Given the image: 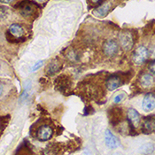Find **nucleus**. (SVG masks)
I'll return each instance as SVG.
<instances>
[{"instance_id": "aec40b11", "label": "nucleus", "mask_w": 155, "mask_h": 155, "mask_svg": "<svg viewBox=\"0 0 155 155\" xmlns=\"http://www.w3.org/2000/svg\"><path fill=\"white\" fill-rule=\"evenodd\" d=\"M148 69L151 72V74L155 76V60H153L150 62V64L148 66Z\"/></svg>"}, {"instance_id": "7ed1b4c3", "label": "nucleus", "mask_w": 155, "mask_h": 155, "mask_svg": "<svg viewBox=\"0 0 155 155\" xmlns=\"http://www.w3.org/2000/svg\"><path fill=\"white\" fill-rule=\"evenodd\" d=\"M120 46L125 51L131 50L134 45V37L130 30H123L119 36Z\"/></svg>"}, {"instance_id": "412c9836", "label": "nucleus", "mask_w": 155, "mask_h": 155, "mask_svg": "<svg viewBox=\"0 0 155 155\" xmlns=\"http://www.w3.org/2000/svg\"><path fill=\"white\" fill-rule=\"evenodd\" d=\"M92 4H94V5H97V4H99L102 0H90Z\"/></svg>"}, {"instance_id": "4468645a", "label": "nucleus", "mask_w": 155, "mask_h": 155, "mask_svg": "<svg viewBox=\"0 0 155 155\" xmlns=\"http://www.w3.org/2000/svg\"><path fill=\"white\" fill-rule=\"evenodd\" d=\"M110 11V4L109 3H106L103 4L102 5L98 6L97 8H96L95 10L93 11V14L97 16V17H105L108 12Z\"/></svg>"}, {"instance_id": "b1692460", "label": "nucleus", "mask_w": 155, "mask_h": 155, "mask_svg": "<svg viewBox=\"0 0 155 155\" xmlns=\"http://www.w3.org/2000/svg\"><path fill=\"white\" fill-rule=\"evenodd\" d=\"M36 1H38V2H43L44 0H36Z\"/></svg>"}, {"instance_id": "9b49d317", "label": "nucleus", "mask_w": 155, "mask_h": 155, "mask_svg": "<svg viewBox=\"0 0 155 155\" xmlns=\"http://www.w3.org/2000/svg\"><path fill=\"white\" fill-rule=\"evenodd\" d=\"M56 89L61 92H66L69 90L71 82L66 75H60L55 82Z\"/></svg>"}, {"instance_id": "6e6552de", "label": "nucleus", "mask_w": 155, "mask_h": 155, "mask_svg": "<svg viewBox=\"0 0 155 155\" xmlns=\"http://www.w3.org/2000/svg\"><path fill=\"white\" fill-rule=\"evenodd\" d=\"M127 118L129 120V123L132 128H137L138 125L140 124L141 118H140V114H138V112L134 109V108H130L127 112Z\"/></svg>"}, {"instance_id": "6ab92c4d", "label": "nucleus", "mask_w": 155, "mask_h": 155, "mask_svg": "<svg viewBox=\"0 0 155 155\" xmlns=\"http://www.w3.org/2000/svg\"><path fill=\"white\" fill-rule=\"evenodd\" d=\"M43 64H44V61L43 60H40L38 62H36V64L31 68V72H36V70H38L43 66Z\"/></svg>"}, {"instance_id": "423d86ee", "label": "nucleus", "mask_w": 155, "mask_h": 155, "mask_svg": "<svg viewBox=\"0 0 155 155\" xmlns=\"http://www.w3.org/2000/svg\"><path fill=\"white\" fill-rule=\"evenodd\" d=\"M52 134H53V130L49 125H43L37 130L36 137L37 139L40 141H48L51 138Z\"/></svg>"}, {"instance_id": "9d476101", "label": "nucleus", "mask_w": 155, "mask_h": 155, "mask_svg": "<svg viewBox=\"0 0 155 155\" xmlns=\"http://www.w3.org/2000/svg\"><path fill=\"white\" fill-rule=\"evenodd\" d=\"M121 84H122V78L117 74H114V75H111L110 77H108L107 83H106V86H107L108 91H113L118 89Z\"/></svg>"}, {"instance_id": "2eb2a0df", "label": "nucleus", "mask_w": 155, "mask_h": 155, "mask_svg": "<svg viewBox=\"0 0 155 155\" xmlns=\"http://www.w3.org/2000/svg\"><path fill=\"white\" fill-rule=\"evenodd\" d=\"M154 151V145L152 143H145L143 145L140 146L139 148V152L140 153L143 155H149L151 154Z\"/></svg>"}, {"instance_id": "f257e3e1", "label": "nucleus", "mask_w": 155, "mask_h": 155, "mask_svg": "<svg viewBox=\"0 0 155 155\" xmlns=\"http://www.w3.org/2000/svg\"><path fill=\"white\" fill-rule=\"evenodd\" d=\"M24 36V29L23 28L20 24L13 23L10 26L6 37L7 40L12 42V43H19L20 41L22 40V37Z\"/></svg>"}, {"instance_id": "1a4fd4ad", "label": "nucleus", "mask_w": 155, "mask_h": 155, "mask_svg": "<svg viewBox=\"0 0 155 155\" xmlns=\"http://www.w3.org/2000/svg\"><path fill=\"white\" fill-rule=\"evenodd\" d=\"M142 107L144 112H151L155 108V95L152 92H149L143 97L142 102Z\"/></svg>"}, {"instance_id": "39448f33", "label": "nucleus", "mask_w": 155, "mask_h": 155, "mask_svg": "<svg viewBox=\"0 0 155 155\" xmlns=\"http://www.w3.org/2000/svg\"><path fill=\"white\" fill-rule=\"evenodd\" d=\"M119 51V45L114 40H107L103 45V51L108 57L114 56Z\"/></svg>"}, {"instance_id": "a211bd4d", "label": "nucleus", "mask_w": 155, "mask_h": 155, "mask_svg": "<svg viewBox=\"0 0 155 155\" xmlns=\"http://www.w3.org/2000/svg\"><path fill=\"white\" fill-rule=\"evenodd\" d=\"M125 97H126V94L125 93H120V94H118V95L114 97V101L115 104H119Z\"/></svg>"}, {"instance_id": "4be33fe9", "label": "nucleus", "mask_w": 155, "mask_h": 155, "mask_svg": "<svg viewBox=\"0 0 155 155\" xmlns=\"http://www.w3.org/2000/svg\"><path fill=\"white\" fill-rule=\"evenodd\" d=\"M12 1L13 0H0V2L1 3H4V4H9V3H11Z\"/></svg>"}, {"instance_id": "ddd939ff", "label": "nucleus", "mask_w": 155, "mask_h": 155, "mask_svg": "<svg viewBox=\"0 0 155 155\" xmlns=\"http://www.w3.org/2000/svg\"><path fill=\"white\" fill-rule=\"evenodd\" d=\"M154 82L153 75L151 74H148V73H144L139 77V84L144 89H148V88H151L152 86H153Z\"/></svg>"}, {"instance_id": "5701e85b", "label": "nucleus", "mask_w": 155, "mask_h": 155, "mask_svg": "<svg viewBox=\"0 0 155 155\" xmlns=\"http://www.w3.org/2000/svg\"><path fill=\"white\" fill-rule=\"evenodd\" d=\"M3 91H4V87H3L2 84H0V97L3 94Z\"/></svg>"}, {"instance_id": "393cba45", "label": "nucleus", "mask_w": 155, "mask_h": 155, "mask_svg": "<svg viewBox=\"0 0 155 155\" xmlns=\"http://www.w3.org/2000/svg\"><path fill=\"white\" fill-rule=\"evenodd\" d=\"M0 128H1V121H0Z\"/></svg>"}, {"instance_id": "dca6fc26", "label": "nucleus", "mask_w": 155, "mask_h": 155, "mask_svg": "<svg viewBox=\"0 0 155 155\" xmlns=\"http://www.w3.org/2000/svg\"><path fill=\"white\" fill-rule=\"evenodd\" d=\"M60 65L58 63H51L48 66L47 68V74L49 75H52L56 74L57 72L60 70Z\"/></svg>"}, {"instance_id": "f3484780", "label": "nucleus", "mask_w": 155, "mask_h": 155, "mask_svg": "<svg viewBox=\"0 0 155 155\" xmlns=\"http://www.w3.org/2000/svg\"><path fill=\"white\" fill-rule=\"evenodd\" d=\"M30 89H31L30 83H28V84H26V85H25L23 92H22V94H21V100H25V99H27V98H28V97L29 96Z\"/></svg>"}, {"instance_id": "20e7f679", "label": "nucleus", "mask_w": 155, "mask_h": 155, "mask_svg": "<svg viewBox=\"0 0 155 155\" xmlns=\"http://www.w3.org/2000/svg\"><path fill=\"white\" fill-rule=\"evenodd\" d=\"M20 10L21 15H23L24 17L29 18L35 15L36 11V6L35 4H33L32 2H29L28 0L23 1L20 4Z\"/></svg>"}, {"instance_id": "0eeeda50", "label": "nucleus", "mask_w": 155, "mask_h": 155, "mask_svg": "<svg viewBox=\"0 0 155 155\" xmlns=\"http://www.w3.org/2000/svg\"><path fill=\"white\" fill-rule=\"evenodd\" d=\"M155 131V115H149L143 119L142 122V132L145 135Z\"/></svg>"}, {"instance_id": "a878e982", "label": "nucleus", "mask_w": 155, "mask_h": 155, "mask_svg": "<svg viewBox=\"0 0 155 155\" xmlns=\"http://www.w3.org/2000/svg\"><path fill=\"white\" fill-rule=\"evenodd\" d=\"M0 68H1V64H0Z\"/></svg>"}, {"instance_id": "f8f14e48", "label": "nucleus", "mask_w": 155, "mask_h": 155, "mask_svg": "<svg viewBox=\"0 0 155 155\" xmlns=\"http://www.w3.org/2000/svg\"><path fill=\"white\" fill-rule=\"evenodd\" d=\"M105 143L110 149H115L119 146V140L109 130L105 131Z\"/></svg>"}, {"instance_id": "f03ea898", "label": "nucleus", "mask_w": 155, "mask_h": 155, "mask_svg": "<svg viewBox=\"0 0 155 155\" xmlns=\"http://www.w3.org/2000/svg\"><path fill=\"white\" fill-rule=\"evenodd\" d=\"M148 56H149L148 49L143 45H140L134 51L132 55V60L136 65L139 66L146 61V60L148 59Z\"/></svg>"}]
</instances>
